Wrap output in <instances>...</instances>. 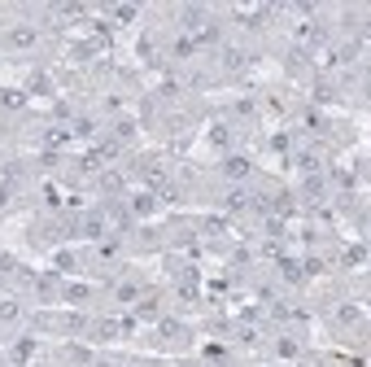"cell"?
Segmentation results:
<instances>
[{"label": "cell", "instance_id": "cell-1", "mask_svg": "<svg viewBox=\"0 0 371 367\" xmlns=\"http://www.w3.org/2000/svg\"><path fill=\"white\" fill-rule=\"evenodd\" d=\"M13 39H17V44H31V39H35V31H31V26H22V31H13Z\"/></svg>", "mask_w": 371, "mask_h": 367}]
</instances>
